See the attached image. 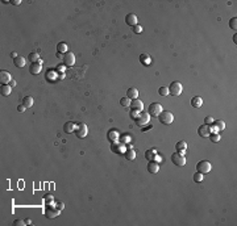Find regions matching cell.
<instances>
[{
    "mask_svg": "<svg viewBox=\"0 0 237 226\" xmlns=\"http://www.w3.org/2000/svg\"><path fill=\"white\" fill-rule=\"evenodd\" d=\"M157 157V151L154 150V149H151V150H146V152H145V158L150 162V160H154Z\"/></svg>",
    "mask_w": 237,
    "mask_h": 226,
    "instance_id": "23",
    "label": "cell"
},
{
    "mask_svg": "<svg viewBox=\"0 0 237 226\" xmlns=\"http://www.w3.org/2000/svg\"><path fill=\"white\" fill-rule=\"evenodd\" d=\"M237 34H236V33H235V36H233V42H235V44H236V42H237Z\"/></svg>",
    "mask_w": 237,
    "mask_h": 226,
    "instance_id": "49",
    "label": "cell"
},
{
    "mask_svg": "<svg viewBox=\"0 0 237 226\" xmlns=\"http://www.w3.org/2000/svg\"><path fill=\"white\" fill-rule=\"evenodd\" d=\"M175 149H177V152H181V154H186V149H187V143L184 141H179L175 145Z\"/></svg>",
    "mask_w": 237,
    "mask_h": 226,
    "instance_id": "17",
    "label": "cell"
},
{
    "mask_svg": "<svg viewBox=\"0 0 237 226\" xmlns=\"http://www.w3.org/2000/svg\"><path fill=\"white\" fill-rule=\"evenodd\" d=\"M10 85H11V87H15V85H16V80H12L10 83Z\"/></svg>",
    "mask_w": 237,
    "mask_h": 226,
    "instance_id": "46",
    "label": "cell"
},
{
    "mask_svg": "<svg viewBox=\"0 0 237 226\" xmlns=\"http://www.w3.org/2000/svg\"><path fill=\"white\" fill-rule=\"evenodd\" d=\"M124 154H125V158L128 160H133L136 158V151L133 150V149H129V150H125V152H124Z\"/></svg>",
    "mask_w": 237,
    "mask_h": 226,
    "instance_id": "29",
    "label": "cell"
},
{
    "mask_svg": "<svg viewBox=\"0 0 237 226\" xmlns=\"http://www.w3.org/2000/svg\"><path fill=\"white\" fill-rule=\"evenodd\" d=\"M138 114H140V112H137V111H133V109H132V112H130V116H132V118H133V120H135V118L137 117Z\"/></svg>",
    "mask_w": 237,
    "mask_h": 226,
    "instance_id": "42",
    "label": "cell"
},
{
    "mask_svg": "<svg viewBox=\"0 0 237 226\" xmlns=\"http://www.w3.org/2000/svg\"><path fill=\"white\" fill-rule=\"evenodd\" d=\"M75 129H77V126H75L74 122H66L63 125V130H65V133H74Z\"/></svg>",
    "mask_w": 237,
    "mask_h": 226,
    "instance_id": "20",
    "label": "cell"
},
{
    "mask_svg": "<svg viewBox=\"0 0 237 226\" xmlns=\"http://www.w3.org/2000/svg\"><path fill=\"white\" fill-rule=\"evenodd\" d=\"M28 61H30L32 63H36V62H38L40 61V55H38V53H30L29 55H28Z\"/></svg>",
    "mask_w": 237,
    "mask_h": 226,
    "instance_id": "31",
    "label": "cell"
},
{
    "mask_svg": "<svg viewBox=\"0 0 237 226\" xmlns=\"http://www.w3.org/2000/svg\"><path fill=\"white\" fill-rule=\"evenodd\" d=\"M169 92L173 95V96H179L182 92H183V87H182V83L179 82H173L169 87Z\"/></svg>",
    "mask_w": 237,
    "mask_h": 226,
    "instance_id": "6",
    "label": "cell"
},
{
    "mask_svg": "<svg viewBox=\"0 0 237 226\" xmlns=\"http://www.w3.org/2000/svg\"><path fill=\"white\" fill-rule=\"evenodd\" d=\"M75 133H77L78 138H84L89 133V128H87L86 124H79L77 125V129H75Z\"/></svg>",
    "mask_w": 237,
    "mask_h": 226,
    "instance_id": "8",
    "label": "cell"
},
{
    "mask_svg": "<svg viewBox=\"0 0 237 226\" xmlns=\"http://www.w3.org/2000/svg\"><path fill=\"white\" fill-rule=\"evenodd\" d=\"M208 137H209V139H211L212 142H219V141H220V134H217L216 132H211Z\"/></svg>",
    "mask_w": 237,
    "mask_h": 226,
    "instance_id": "33",
    "label": "cell"
},
{
    "mask_svg": "<svg viewBox=\"0 0 237 226\" xmlns=\"http://www.w3.org/2000/svg\"><path fill=\"white\" fill-rule=\"evenodd\" d=\"M121 141H123V142H128V141H130V137H128V136L121 137Z\"/></svg>",
    "mask_w": 237,
    "mask_h": 226,
    "instance_id": "44",
    "label": "cell"
},
{
    "mask_svg": "<svg viewBox=\"0 0 237 226\" xmlns=\"http://www.w3.org/2000/svg\"><path fill=\"white\" fill-rule=\"evenodd\" d=\"M20 0H13V1H12V4H13V5H19L20 4Z\"/></svg>",
    "mask_w": 237,
    "mask_h": 226,
    "instance_id": "45",
    "label": "cell"
},
{
    "mask_svg": "<svg viewBox=\"0 0 237 226\" xmlns=\"http://www.w3.org/2000/svg\"><path fill=\"white\" fill-rule=\"evenodd\" d=\"M11 90L12 87L8 84H1V87H0V93L3 95V96H8V95L11 93Z\"/></svg>",
    "mask_w": 237,
    "mask_h": 226,
    "instance_id": "24",
    "label": "cell"
},
{
    "mask_svg": "<svg viewBox=\"0 0 237 226\" xmlns=\"http://www.w3.org/2000/svg\"><path fill=\"white\" fill-rule=\"evenodd\" d=\"M127 97H129L130 100L137 99V97H138V91L136 90V88H129V90L127 91Z\"/></svg>",
    "mask_w": 237,
    "mask_h": 226,
    "instance_id": "22",
    "label": "cell"
},
{
    "mask_svg": "<svg viewBox=\"0 0 237 226\" xmlns=\"http://www.w3.org/2000/svg\"><path fill=\"white\" fill-rule=\"evenodd\" d=\"M111 149H112V151L115 152V154H120V152H125V146L124 145H117V143H112V146H111Z\"/></svg>",
    "mask_w": 237,
    "mask_h": 226,
    "instance_id": "18",
    "label": "cell"
},
{
    "mask_svg": "<svg viewBox=\"0 0 237 226\" xmlns=\"http://www.w3.org/2000/svg\"><path fill=\"white\" fill-rule=\"evenodd\" d=\"M192 179H194V182H196V183H202L203 180H204V175L200 172H195L192 175Z\"/></svg>",
    "mask_w": 237,
    "mask_h": 226,
    "instance_id": "32",
    "label": "cell"
},
{
    "mask_svg": "<svg viewBox=\"0 0 237 226\" xmlns=\"http://www.w3.org/2000/svg\"><path fill=\"white\" fill-rule=\"evenodd\" d=\"M13 63H15V66H16V67H19V69H21V67L25 66L26 61L24 59L23 57H17V58H15V59H13Z\"/></svg>",
    "mask_w": 237,
    "mask_h": 226,
    "instance_id": "26",
    "label": "cell"
},
{
    "mask_svg": "<svg viewBox=\"0 0 237 226\" xmlns=\"http://www.w3.org/2000/svg\"><path fill=\"white\" fill-rule=\"evenodd\" d=\"M120 104H121V105H123V106H129L130 105V99H129V97H121V99H120Z\"/></svg>",
    "mask_w": 237,
    "mask_h": 226,
    "instance_id": "34",
    "label": "cell"
},
{
    "mask_svg": "<svg viewBox=\"0 0 237 226\" xmlns=\"http://www.w3.org/2000/svg\"><path fill=\"white\" fill-rule=\"evenodd\" d=\"M191 105L194 106V108H200V106L203 105V99L199 96H195L191 99Z\"/></svg>",
    "mask_w": 237,
    "mask_h": 226,
    "instance_id": "19",
    "label": "cell"
},
{
    "mask_svg": "<svg viewBox=\"0 0 237 226\" xmlns=\"http://www.w3.org/2000/svg\"><path fill=\"white\" fill-rule=\"evenodd\" d=\"M33 103H34V100H33L32 96H25L23 99V105L25 106V108H30V106L33 105Z\"/></svg>",
    "mask_w": 237,
    "mask_h": 226,
    "instance_id": "27",
    "label": "cell"
},
{
    "mask_svg": "<svg viewBox=\"0 0 237 226\" xmlns=\"http://www.w3.org/2000/svg\"><path fill=\"white\" fill-rule=\"evenodd\" d=\"M224 129H225V122L221 120H216L212 122V125H209L211 132H217V130H224Z\"/></svg>",
    "mask_w": 237,
    "mask_h": 226,
    "instance_id": "9",
    "label": "cell"
},
{
    "mask_svg": "<svg viewBox=\"0 0 237 226\" xmlns=\"http://www.w3.org/2000/svg\"><path fill=\"white\" fill-rule=\"evenodd\" d=\"M140 62L145 66H149L151 63V58L149 57L148 54H141V55H140Z\"/></svg>",
    "mask_w": 237,
    "mask_h": 226,
    "instance_id": "25",
    "label": "cell"
},
{
    "mask_svg": "<svg viewBox=\"0 0 237 226\" xmlns=\"http://www.w3.org/2000/svg\"><path fill=\"white\" fill-rule=\"evenodd\" d=\"M158 93L161 95V96H168L170 93L169 92V88L168 87H159V90H158Z\"/></svg>",
    "mask_w": 237,
    "mask_h": 226,
    "instance_id": "35",
    "label": "cell"
},
{
    "mask_svg": "<svg viewBox=\"0 0 237 226\" xmlns=\"http://www.w3.org/2000/svg\"><path fill=\"white\" fill-rule=\"evenodd\" d=\"M229 26H230V29L237 28V17H232V19L229 20Z\"/></svg>",
    "mask_w": 237,
    "mask_h": 226,
    "instance_id": "36",
    "label": "cell"
},
{
    "mask_svg": "<svg viewBox=\"0 0 237 226\" xmlns=\"http://www.w3.org/2000/svg\"><path fill=\"white\" fill-rule=\"evenodd\" d=\"M0 82H1V84H8L12 82V76L8 71H5V70H1L0 71Z\"/></svg>",
    "mask_w": 237,
    "mask_h": 226,
    "instance_id": "12",
    "label": "cell"
},
{
    "mask_svg": "<svg viewBox=\"0 0 237 226\" xmlns=\"http://www.w3.org/2000/svg\"><path fill=\"white\" fill-rule=\"evenodd\" d=\"M25 222H26V225H30V224H32V221H30L29 218H26V219H25Z\"/></svg>",
    "mask_w": 237,
    "mask_h": 226,
    "instance_id": "48",
    "label": "cell"
},
{
    "mask_svg": "<svg viewBox=\"0 0 237 226\" xmlns=\"http://www.w3.org/2000/svg\"><path fill=\"white\" fill-rule=\"evenodd\" d=\"M171 162L175 166L183 167L184 164H186V158H184V155L181 154V152H174V154H171Z\"/></svg>",
    "mask_w": 237,
    "mask_h": 226,
    "instance_id": "3",
    "label": "cell"
},
{
    "mask_svg": "<svg viewBox=\"0 0 237 226\" xmlns=\"http://www.w3.org/2000/svg\"><path fill=\"white\" fill-rule=\"evenodd\" d=\"M41 63H38V62H36V63H30V66H29V72L32 75H37V74H40L41 72Z\"/></svg>",
    "mask_w": 237,
    "mask_h": 226,
    "instance_id": "14",
    "label": "cell"
},
{
    "mask_svg": "<svg viewBox=\"0 0 237 226\" xmlns=\"http://www.w3.org/2000/svg\"><path fill=\"white\" fill-rule=\"evenodd\" d=\"M211 168H212V166H211V163H209L208 160H200L199 163L196 164V170H198V172L203 174V175L208 174L209 171H211Z\"/></svg>",
    "mask_w": 237,
    "mask_h": 226,
    "instance_id": "4",
    "label": "cell"
},
{
    "mask_svg": "<svg viewBox=\"0 0 237 226\" xmlns=\"http://www.w3.org/2000/svg\"><path fill=\"white\" fill-rule=\"evenodd\" d=\"M13 225L15 226H23V225H26V222L24 221V219H16V221H13Z\"/></svg>",
    "mask_w": 237,
    "mask_h": 226,
    "instance_id": "38",
    "label": "cell"
},
{
    "mask_svg": "<svg viewBox=\"0 0 237 226\" xmlns=\"http://www.w3.org/2000/svg\"><path fill=\"white\" fill-rule=\"evenodd\" d=\"M54 205H56L57 208H58L59 210H62L63 208H65V204H63V203H61V201H56V200H54Z\"/></svg>",
    "mask_w": 237,
    "mask_h": 226,
    "instance_id": "39",
    "label": "cell"
},
{
    "mask_svg": "<svg viewBox=\"0 0 237 226\" xmlns=\"http://www.w3.org/2000/svg\"><path fill=\"white\" fill-rule=\"evenodd\" d=\"M130 109H133V111H137V112H142V109H144V104H142L141 100L138 99H133L130 100Z\"/></svg>",
    "mask_w": 237,
    "mask_h": 226,
    "instance_id": "11",
    "label": "cell"
},
{
    "mask_svg": "<svg viewBox=\"0 0 237 226\" xmlns=\"http://www.w3.org/2000/svg\"><path fill=\"white\" fill-rule=\"evenodd\" d=\"M125 23L128 24V25H130V26L137 25V16H136L135 13H129V15H127V17H125Z\"/></svg>",
    "mask_w": 237,
    "mask_h": 226,
    "instance_id": "15",
    "label": "cell"
},
{
    "mask_svg": "<svg viewBox=\"0 0 237 226\" xmlns=\"http://www.w3.org/2000/svg\"><path fill=\"white\" fill-rule=\"evenodd\" d=\"M133 32L137 33V34H138V33H141L142 32V26L138 25V24H137V25H135V26H133Z\"/></svg>",
    "mask_w": 237,
    "mask_h": 226,
    "instance_id": "40",
    "label": "cell"
},
{
    "mask_svg": "<svg viewBox=\"0 0 237 226\" xmlns=\"http://www.w3.org/2000/svg\"><path fill=\"white\" fill-rule=\"evenodd\" d=\"M158 120H159L161 124H163V125H171L173 121H174V116H173V113L169 112V111H162L161 114L158 116Z\"/></svg>",
    "mask_w": 237,
    "mask_h": 226,
    "instance_id": "1",
    "label": "cell"
},
{
    "mask_svg": "<svg viewBox=\"0 0 237 226\" xmlns=\"http://www.w3.org/2000/svg\"><path fill=\"white\" fill-rule=\"evenodd\" d=\"M59 212L61 210L56 205H50L49 204V205L45 208V217H46V218H56V217L59 214Z\"/></svg>",
    "mask_w": 237,
    "mask_h": 226,
    "instance_id": "5",
    "label": "cell"
},
{
    "mask_svg": "<svg viewBox=\"0 0 237 226\" xmlns=\"http://www.w3.org/2000/svg\"><path fill=\"white\" fill-rule=\"evenodd\" d=\"M162 105H161L159 103H151L150 105H149V109H148V113L151 116V117H158V116L161 114V112H162Z\"/></svg>",
    "mask_w": 237,
    "mask_h": 226,
    "instance_id": "2",
    "label": "cell"
},
{
    "mask_svg": "<svg viewBox=\"0 0 237 226\" xmlns=\"http://www.w3.org/2000/svg\"><path fill=\"white\" fill-rule=\"evenodd\" d=\"M158 170H159V164H158L157 162H154V160L149 162V164H148V171H149V172H150V174H157Z\"/></svg>",
    "mask_w": 237,
    "mask_h": 226,
    "instance_id": "16",
    "label": "cell"
},
{
    "mask_svg": "<svg viewBox=\"0 0 237 226\" xmlns=\"http://www.w3.org/2000/svg\"><path fill=\"white\" fill-rule=\"evenodd\" d=\"M149 120H150V114L145 112H140V114L135 118V122L138 125V126H144L145 124H149Z\"/></svg>",
    "mask_w": 237,
    "mask_h": 226,
    "instance_id": "7",
    "label": "cell"
},
{
    "mask_svg": "<svg viewBox=\"0 0 237 226\" xmlns=\"http://www.w3.org/2000/svg\"><path fill=\"white\" fill-rule=\"evenodd\" d=\"M209 133H211V130H209V125H200L199 128H198V134H199L200 137H208Z\"/></svg>",
    "mask_w": 237,
    "mask_h": 226,
    "instance_id": "13",
    "label": "cell"
},
{
    "mask_svg": "<svg viewBox=\"0 0 237 226\" xmlns=\"http://www.w3.org/2000/svg\"><path fill=\"white\" fill-rule=\"evenodd\" d=\"M214 121H215V120L211 117V116H207V117L204 118V124H206V125H212V122H214Z\"/></svg>",
    "mask_w": 237,
    "mask_h": 226,
    "instance_id": "37",
    "label": "cell"
},
{
    "mask_svg": "<svg viewBox=\"0 0 237 226\" xmlns=\"http://www.w3.org/2000/svg\"><path fill=\"white\" fill-rule=\"evenodd\" d=\"M25 109H26V108L23 105V104H20V105L17 106V112H20V113H24V112H25Z\"/></svg>",
    "mask_w": 237,
    "mask_h": 226,
    "instance_id": "41",
    "label": "cell"
},
{
    "mask_svg": "<svg viewBox=\"0 0 237 226\" xmlns=\"http://www.w3.org/2000/svg\"><path fill=\"white\" fill-rule=\"evenodd\" d=\"M57 50H58V53L61 54H66L69 51V46L66 42H59L58 45H57Z\"/></svg>",
    "mask_w": 237,
    "mask_h": 226,
    "instance_id": "21",
    "label": "cell"
},
{
    "mask_svg": "<svg viewBox=\"0 0 237 226\" xmlns=\"http://www.w3.org/2000/svg\"><path fill=\"white\" fill-rule=\"evenodd\" d=\"M75 63V55L71 53V51H67V53L63 55V65L65 66H72Z\"/></svg>",
    "mask_w": 237,
    "mask_h": 226,
    "instance_id": "10",
    "label": "cell"
},
{
    "mask_svg": "<svg viewBox=\"0 0 237 226\" xmlns=\"http://www.w3.org/2000/svg\"><path fill=\"white\" fill-rule=\"evenodd\" d=\"M108 138H109V141L113 143L115 141H118V138H120V134H118L116 130H111V132L108 133Z\"/></svg>",
    "mask_w": 237,
    "mask_h": 226,
    "instance_id": "28",
    "label": "cell"
},
{
    "mask_svg": "<svg viewBox=\"0 0 237 226\" xmlns=\"http://www.w3.org/2000/svg\"><path fill=\"white\" fill-rule=\"evenodd\" d=\"M11 57H12V58H13V59H15V58H17V57H19V55H17V54H16V53H11Z\"/></svg>",
    "mask_w": 237,
    "mask_h": 226,
    "instance_id": "47",
    "label": "cell"
},
{
    "mask_svg": "<svg viewBox=\"0 0 237 226\" xmlns=\"http://www.w3.org/2000/svg\"><path fill=\"white\" fill-rule=\"evenodd\" d=\"M151 128H153V125H151V124H148L146 126H142V132H146V130L151 129Z\"/></svg>",
    "mask_w": 237,
    "mask_h": 226,
    "instance_id": "43",
    "label": "cell"
},
{
    "mask_svg": "<svg viewBox=\"0 0 237 226\" xmlns=\"http://www.w3.org/2000/svg\"><path fill=\"white\" fill-rule=\"evenodd\" d=\"M46 79L49 82H54L57 79V72L53 71V70H49V71L46 72Z\"/></svg>",
    "mask_w": 237,
    "mask_h": 226,
    "instance_id": "30",
    "label": "cell"
}]
</instances>
